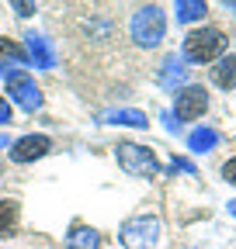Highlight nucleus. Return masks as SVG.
Here are the masks:
<instances>
[{
    "label": "nucleus",
    "instance_id": "obj_1",
    "mask_svg": "<svg viewBox=\"0 0 236 249\" xmlns=\"http://www.w3.org/2000/svg\"><path fill=\"white\" fill-rule=\"evenodd\" d=\"M226 55V35L219 28H195L184 35V59L188 62H216Z\"/></svg>",
    "mask_w": 236,
    "mask_h": 249
},
{
    "label": "nucleus",
    "instance_id": "obj_2",
    "mask_svg": "<svg viewBox=\"0 0 236 249\" xmlns=\"http://www.w3.org/2000/svg\"><path fill=\"white\" fill-rule=\"evenodd\" d=\"M129 31H132V42L139 49H157L163 42V35H167V18H163V11L157 4H146V7H139L132 14Z\"/></svg>",
    "mask_w": 236,
    "mask_h": 249
},
{
    "label": "nucleus",
    "instance_id": "obj_3",
    "mask_svg": "<svg viewBox=\"0 0 236 249\" xmlns=\"http://www.w3.org/2000/svg\"><path fill=\"white\" fill-rule=\"evenodd\" d=\"M115 160L129 177H157L160 173V160L153 156V149L136 145V142H118L115 145Z\"/></svg>",
    "mask_w": 236,
    "mask_h": 249
},
{
    "label": "nucleus",
    "instance_id": "obj_4",
    "mask_svg": "<svg viewBox=\"0 0 236 249\" xmlns=\"http://www.w3.org/2000/svg\"><path fill=\"white\" fill-rule=\"evenodd\" d=\"M125 249H153L157 239H160V218L157 214H139V218H129L118 232Z\"/></svg>",
    "mask_w": 236,
    "mask_h": 249
},
{
    "label": "nucleus",
    "instance_id": "obj_5",
    "mask_svg": "<svg viewBox=\"0 0 236 249\" xmlns=\"http://www.w3.org/2000/svg\"><path fill=\"white\" fill-rule=\"evenodd\" d=\"M209 111V90L201 83H188L174 93V118L177 121H198Z\"/></svg>",
    "mask_w": 236,
    "mask_h": 249
},
{
    "label": "nucleus",
    "instance_id": "obj_6",
    "mask_svg": "<svg viewBox=\"0 0 236 249\" xmlns=\"http://www.w3.org/2000/svg\"><path fill=\"white\" fill-rule=\"evenodd\" d=\"M7 97H14V104L24 107V111H39L42 107V90L35 87V80L28 76L24 70L7 76Z\"/></svg>",
    "mask_w": 236,
    "mask_h": 249
},
{
    "label": "nucleus",
    "instance_id": "obj_7",
    "mask_svg": "<svg viewBox=\"0 0 236 249\" xmlns=\"http://www.w3.org/2000/svg\"><path fill=\"white\" fill-rule=\"evenodd\" d=\"M49 149H52V139H49V135H21V139L11 145V160L24 166V163L42 160Z\"/></svg>",
    "mask_w": 236,
    "mask_h": 249
},
{
    "label": "nucleus",
    "instance_id": "obj_8",
    "mask_svg": "<svg viewBox=\"0 0 236 249\" xmlns=\"http://www.w3.org/2000/svg\"><path fill=\"white\" fill-rule=\"evenodd\" d=\"M24 42H28V59H35V66L39 70H52L56 66V55H52V49H49V42L42 38V35H24Z\"/></svg>",
    "mask_w": 236,
    "mask_h": 249
},
{
    "label": "nucleus",
    "instance_id": "obj_9",
    "mask_svg": "<svg viewBox=\"0 0 236 249\" xmlns=\"http://www.w3.org/2000/svg\"><path fill=\"white\" fill-rule=\"evenodd\" d=\"M212 83H216L219 90H236V52L216 59V66H212Z\"/></svg>",
    "mask_w": 236,
    "mask_h": 249
},
{
    "label": "nucleus",
    "instance_id": "obj_10",
    "mask_svg": "<svg viewBox=\"0 0 236 249\" xmlns=\"http://www.w3.org/2000/svg\"><path fill=\"white\" fill-rule=\"evenodd\" d=\"M28 62V52L14 42H4L0 45V76H7V73H18L21 66Z\"/></svg>",
    "mask_w": 236,
    "mask_h": 249
},
{
    "label": "nucleus",
    "instance_id": "obj_11",
    "mask_svg": "<svg viewBox=\"0 0 236 249\" xmlns=\"http://www.w3.org/2000/svg\"><path fill=\"white\" fill-rule=\"evenodd\" d=\"M101 246V235H98V229H91V225H73L70 229V235H66V249H98Z\"/></svg>",
    "mask_w": 236,
    "mask_h": 249
},
{
    "label": "nucleus",
    "instance_id": "obj_12",
    "mask_svg": "<svg viewBox=\"0 0 236 249\" xmlns=\"http://www.w3.org/2000/svg\"><path fill=\"white\" fill-rule=\"evenodd\" d=\"M18 222H21V204L11 201V197H4V201H0V239L14 235L18 232Z\"/></svg>",
    "mask_w": 236,
    "mask_h": 249
},
{
    "label": "nucleus",
    "instance_id": "obj_13",
    "mask_svg": "<svg viewBox=\"0 0 236 249\" xmlns=\"http://www.w3.org/2000/svg\"><path fill=\"white\" fill-rule=\"evenodd\" d=\"M101 121H108V124H125V128H146V124H150V118H146L142 111H104Z\"/></svg>",
    "mask_w": 236,
    "mask_h": 249
},
{
    "label": "nucleus",
    "instance_id": "obj_14",
    "mask_svg": "<svg viewBox=\"0 0 236 249\" xmlns=\"http://www.w3.org/2000/svg\"><path fill=\"white\" fill-rule=\"evenodd\" d=\"M174 7H177V21H181V24H195V21L205 18V11H209L205 0H177Z\"/></svg>",
    "mask_w": 236,
    "mask_h": 249
},
{
    "label": "nucleus",
    "instance_id": "obj_15",
    "mask_svg": "<svg viewBox=\"0 0 236 249\" xmlns=\"http://www.w3.org/2000/svg\"><path fill=\"white\" fill-rule=\"evenodd\" d=\"M188 76V70H184V59H177V55H167L163 59V73H160V83L163 87H174V83H181Z\"/></svg>",
    "mask_w": 236,
    "mask_h": 249
},
{
    "label": "nucleus",
    "instance_id": "obj_16",
    "mask_svg": "<svg viewBox=\"0 0 236 249\" xmlns=\"http://www.w3.org/2000/svg\"><path fill=\"white\" fill-rule=\"evenodd\" d=\"M216 142H219V135L212 128H195L188 135V149L191 152H209V149H216Z\"/></svg>",
    "mask_w": 236,
    "mask_h": 249
},
{
    "label": "nucleus",
    "instance_id": "obj_17",
    "mask_svg": "<svg viewBox=\"0 0 236 249\" xmlns=\"http://www.w3.org/2000/svg\"><path fill=\"white\" fill-rule=\"evenodd\" d=\"M11 7L18 11V18H32L35 14V0H11Z\"/></svg>",
    "mask_w": 236,
    "mask_h": 249
},
{
    "label": "nucleus",
    "instance_id": "obj_18",
    "mask_svg": "<svg viewBox=\"0 0 236 249\" xmlns=\"http://www.w3.org/2000/svg\"><path fill=\"white\" fill-rule=\"evenodd\" d=\"M222 177H226V183H233V187H236V160H229V163L222 166Z\"/></svg>",
    "mask_w": 236,
    "mask_h": 249
},
{
    "label": "nucleus",
    "instance_id": "obj_19",
    "mask_svg": "<svg viewBox=\"0 0 236 249\" xmlns=\"http://www.w3.org/2000/svg\"><path fill=\"white\" fill-rule=\"evenodd\" d=\"M7 121H11V101L0 97V124H7Z\"/></svg>",
    "mask_w": 236,
    "mask_h": 249
},
{
    "label": "nucleus",
    "instance_id": "obj_20",
    "mask_svg": "<svg viewBox=\"0 0 236 249\" xmlns=\"http://www.w3.org/2000/svg\"><path fill=\"white\" fill-rule=\"evenodd\" d=\"M4 145H7V135H0V149H4Z\"/></svg>",
    "mask_w": 236,
    "mask_h": 249
},
{
    "label": "nucleus",
    "instance_id": "obj_21",
    "mask_svg": "<svg viewBox=\"0 0 236 249\" xmlns=\"http://www.w3.org/2000/svg\"><path fill=\"white\" fill-rule=\"evenodd\" d=\"M233 11H236V7H233Z\"/></svg>",
    "mask_w": 236,
    "mask_h": 249
}]
</instances>
